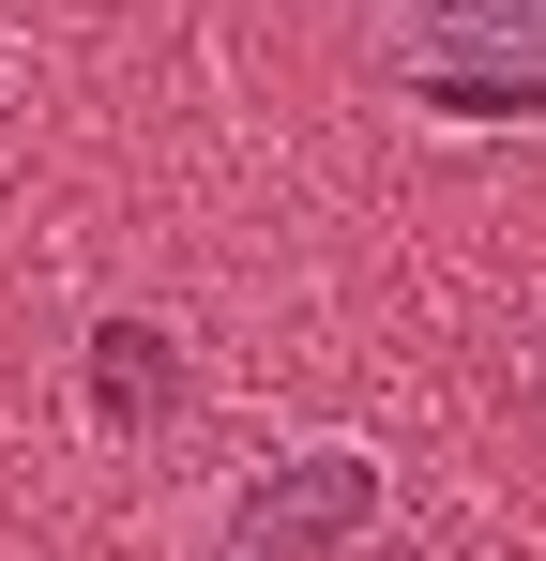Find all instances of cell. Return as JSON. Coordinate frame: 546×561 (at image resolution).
Wrapping results in <instances>:
<instances>
[{"label":"cell","instance_id":"6da1fadb","mask_svg":"<svg viewBox=\"0 0 546 561\" xmlns=\"http://www.w3.org/2000/svg\"><path fill=\"white\" fill-rule=\"evenodd\" d=\"M379 46L455 106H546V0H379Z\"/></svg>","mask_w":546,"mask_h":561},{"label":"cell","instance_id":"3957f363","mask_svg":"<svg viewBox=\"0 0 546 561\" xmlns=\"http://www.w3.org/2000/svg\"><path fill=\"white\" fill-rule=\"evenodd\" d=\"M91 350H106V425H168L182 410V365H168V334H152V319H106V334H91Z\"/></svg>","mask_w":546,"mask_h":561},{"label":"cell","instance_id":"277c9868","mask_svg":"<svg viewBox=\"0 0 546 561\" xmlns=\"http://www.w3.org/2000/svg\"><path fill=\"white\" fill-rule=\"evenodd\" d=\"M516 410H532V425H546V334H532V365H516Z\"/></svg>","mask_w":546,"mask_h":561},{"label":"cell","instance_id":"7a4b0ae2","mask_svg":"<svg viewBox=\"0 0 546 561\" xmlns=\"http://www.w3.org/2000/svg\"><path fill=\"white\" fill-rule=\"evenodd\" d=\"M364 516H379V485H364V456H288L243 485V547H350Z\"/></svg>","mask_w":546,"mask_h":561}]
</instances>
